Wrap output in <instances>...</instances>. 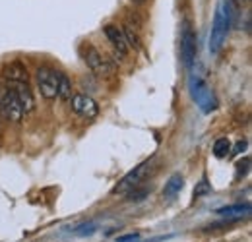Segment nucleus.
<instances>
[{
  "mask_svg": "<svg viewBox=\"0 0 252 242\" xmlns=\"http://www.w3.org/2000/svg\"><path fill=\"white\" fill-rule=\"evenodd\" d=\"M138 239V233H134V235H126V237H121L119 239V242H132Z\"/></svg>",
  "mask_w": 252,
  "mask_h": 242,
  "instance_id": "nucleus-20",
  "label": "nucleus"
},
{
  "mask_svg": "<svg viewBox=\"0 0 252 242\" xmlns=\"http://www.w3.org/2000/svg\"><path fill=\"white\" fill-rule=\"evenodd\" d=\"M0 111L4 113V117L14 124H20L24 119V111L16 99V93L12 88H6V90L0 91Z\"/></svg>",
  "mask_w": 252,
  "mask_h": 242,
  "instance_id": "nucleus-3",
  "label": "nucleus"
},
{
  "mask_svg": "<svg viewBox=\"0 0 252 242\" xmlns=\"http://www.w3.org/2000/svg\"><path fill=\"white\" fill-rule=\"evenodd\" d=\"M125 39H126V45H128V49L132 47V49H140V37H138V33L134 31L132 26H125Z\"/></svg>",
  "mask_w": 252,
  "mask_h": 242,
  "instance_id": "nucleus-13",
  "label": "nucleus"
},
{
  "mask_svg": "<svg viewBox=\"0 0 252 242\" xmlns=\"http://www.w3.org/2000/svg\"><path fill=\"white\" fill-rule=\"evenodd\" d=\"M4 78H6L10 84H28L30 74H28V68H26L22 62L12 60L4 64Z\"/></svg>",
  "mask_w": 252,
  "mask_h": 242,
  "instance_id": "nucleus-6",
  "label": "nucleus"
},
{
  "mask_svg": "<svg viewBox=\"0 0 252 242\" xmlns=\"http://www.w3.org/2000/svg\"><path fill=\"white\" fill-rule=\"evenodd\" d=\"M146 196H150V188H140V186H136V188L128 190V200H130V202H142Z\"/></svg>",
  "mask_w": 252,
  "mask_h": 242,
  "instance_id": "nucleus-15",
  "label": "nucleus"
},
{
  "mask_svg": "<svg viewBox=\"0 0 252 242\" xmlns=\"http://www.w3.org/2000/svg\"><path fill=\"white\" fill-rule=\"evenodd\" d=\"M12 86H14L12 90L16 93V99H18L22 111L24 113H32L33 109H35V97H33L32 88L28 84H12Z\"/></svg>",
  "mask_w": 252,
  "mask_h": 242,
  "instance_id": "nucleus-7",
  "label": "nucleus"
},
{
  "mask_svg": "<svg viewBox=\"0 0 252 242\" xmlns=\"http://www.w3.org/2000/svg\"><path fill=\"white\" fill-rule=\"evenodd\" d=\"M247 148V142H239L237 146H235V151H233V155H237V153H241L243 150Z\"/></svg>",
  "mask_w": 252,
  "mask_h": 242,
  "instance_id": "nucleus-21",
  "label": "nucleus"
},
{
  "mask_svg": "<svg viewBox=\"0 0 252 242\" xmlns=\"http://www.w3.org/2000/svg\"><path fill=\"white\" fill-rule=\"evenodd\" d=\"M57 97L61 101H68L72 97V80L64 74L59 72V88H57Z\"/></svg>",
  "mask_w": 252,
  "mask_h": 242,
  "instance_id": "nucleus-10",
  "label": "nucleus"
},
{
  "mask_svg": "<svg viewBox=\"0 0 252 242\" xmlns=\"http://www.w3.org/2000/svg\"><path fill=\"white\" fill-rule=\"evenodd\" d=\"M70 99H72V111H74V113H78V115H82V107H84V101H86V95H82V93H78V95H72Z\"/></svg>",
  "mask_w": 252,
  "mask_h": 242,
  "instance_id": "nucleus-18",
  "label": "nucleus"
},
{
  "mask_svg": "<svg viewBox=\"0 0 252 242\" xmlns=\"http://www.w3.org/2000/svg\"><path fill=\"white\" fill-rule=\"evenodd\" d=\"M103 33H105V37L113 43V47L117 49V53L121 55V57H125L128 55V45H126V39H125V33L121 28H117V26H105L103 28Z\"/></svg>",
  "mask_w": 252,
  "mask_h": 242,
  "instance_id": "nucleus-8",
  "label": "nucleus"
},
{
  "mask_svg": "<svg viewBox=\"0 0 252 242\" xmlns=\"http://www.w3.org/2000/svg\"><path fill=\"white\" fill-rule=\"evenodd\" d=\"M35 78H37V88L41 91V95L47 101H53L57 97V88H59V72L47 66H39Z\"/></svg>",
  "mask_w": 252,
  "mask_h": 242,
  "instance_id": "nucleus-2",
  "label": "nucleus"
},
{
  "mask_svg": "<svg viewBox=\"0 0 252 242\" xmlns=\"http://www.w3.org/2000/svg\"><path fill=\"white\" fill-rule=\"evenodd\" d=\"M181 57L183 64L190 68L196 59V33L192 31L189 22L183 24V33H181Z\"/></svg>",
  "mask_w": 252,
  "mask_h": 242,
  "instance_id": "nucleus-5",
  "label": "nucleus"
},
{
  "mask_svg": "<svg viewBox=\"0 0 252 242\" xmlns=\"http://www.w3.org/2000/svg\"><path fill=\"white\" fill-rule=\"evenodd\" d=\"M243 212H251V206L247 204V206H229V208H221L218 210L220 215H233V213H243Z\"/></svg>",
  "mask_w": 252,
  "mask_h": 242,
  "instance_id": "nucleus-17",
  "label": "nucleus"
},
{
  "mask_svg": "<svg viewBox=\"0 0 252 242\" xmlns=\"http://www.w3.org/2000/svg\"><path fill=\"white\" fill-rule=\"evenodd\" d=\"M183 184H185V179L181 175H173L169 179V182L165 184V188H163V196H175L183 188Z\"/></svg>",
  "mask_w": 252,
  "mask_h": 242,
  "instance_id": "nucleus-11",
  "label": "nucleus"
},
{
  "mask_svg": "<svg viewBox=\"0 0 252 242\" xmlns=\"http://www.w3.org/2000/svg\"><path fill=\"white\" fill-rule=\"evenodd\" d=\"M249 165H251V159L249 157H245L243 161H239L237 163V177H245L249 173Z\"/></svg>",
  "mask_w": 252,
  "mask_h": 242,
  "instance_id": "nucleus-19",
  "label": "nucleus"
},
{
  "mask_svg": "<svg viewBox=\"0 0 252 242\" xmlns=\"http://www.w3.org/2000/svg\"><path fill=\"white\" fill-rule=\"evenodd\" d=\"M231 14H233V6L229 0L220 2L216 16H214V24H212V33H210V51L216 55L220 53L227 35H229V28H231Z\"/></svg>",
  "mask_w": 252,
  "mask_h": 242,
  "instance_id": "nucleus-1",
  "label": "nucleus"
},
{
  "mask_svg": "<svg viewBox=\"0 0 252 242\" xmlns=\"http://www.w3.org/2000/svg\"><path fill=\"white\" fill-rule=\"evenodd\" d=\"M229 151H231V142H229V138H220V140H216V144H214V155H216L218 159L227 157Z\"/></svg>",
  "mask_w": 252,
  "mask_h": 242,
  "instance_id": "nucleus-12",
  "label": "nucleus"
},
{
  "mask_svg": "<svg viewBox=\"0 0 252 242\" xmlns=\"http://www.w3.org/2000/svg\"><path fill=\"white\" fill-rule=\"evenodd\" d=\"M0 91H2V88H0Z\"/></svg>",
  "mask_w": 252,
  "mask_h": 242,
  "instance_id": "nucleus-23",
  "label": "nucleus"
},
{
  "mask_svg": "<svg viewBox=\"0 0 252 242\" xmlns=\"http://www.w3.org/2000/svg\"><path fill=\"white\" fill-rule=\"evenodd\" d=\"M208 194H212V184L208 182L206 177H202V181L196 184V188H194V198L198 200V198H202V196H208Z\"/></svg>",
  "mask_w": 252,
  "mask_h": 242,
  "instance_id": "nucleus-14",
  "label": "nucleus"
},
{
  "mask_svg": "<svg viewBox=\"0 0 252 242\" xmlns=\"http://www.w3.org/2000/svg\"><path fill=\"white\" fill-rule=\"evenodd\" d=\"M86 64L90 66L92 72H105V60L99 55V51L95 47H88L86 51Z\"/></svg>",
  "mask_w": 252,
  "mask_h": 242,
  "instance_id": "nucleus-9",
  "label": "nucleus"
},
{
  "mask_svg": "<svg viewBox=\"0 0 252 242\" xmlns=\"http://www.w3.org/2000/svg\"><path fill=\"white\" fill-rule=\"evenodd\" d=\"M150 169H152V161H150V159H148V161H144L142 165L134 167V171H130L125 179L113 188V194H125V192H128V190H132V188L140 186V182L148 177Z\"/></svg>",
  "mask_w": 252,
  "mask_h": 242,
  "instance_id": "nucleus-4",
  "label": "nucleus"
},
{
  "mask_svg": "<svg viewBox=\"0 0 252 242\" xmlns=\"http://www.w3.org/2000/svg\"><path fill=\"white\" fill-rule=\"evenodd\" d=\"M97 105H95V101L92 97H86V101H84V107H82V115L84 117H88V119H94L95 115H97Z\"/></svg>",
  "mask_w": 252,
  "mask_h": 242,
  "instance_id": "nucleus-16",
  "label": "nucleus"
},
{
  "mask_svg": "<svg viewBox=\"0 0 252 242\" xmlns=\"http://www.w3.org/2000/svg\"><path fill=\"white\" fill-rule=\"evenodd\" d=\"M134 2H136V4H142V2H146V0H134Z\"/></svg>",
  "mask_w": 252,
  "mask_h": 242,
  "instance_id": "nucleus-22",
  "label": "nucleus"
}]
</instances>
